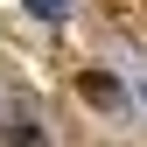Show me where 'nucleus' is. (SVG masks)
I'll list each match as a JSON object with an SVG mask.
<instances>
[{
	"label": "nucleus",
	"mask_w": 147,
	"mask_h": 147,
	"mask_svg": "<svg viewBox=\"0 0 147 147\" xmlns=\"http://www.w3.org/2000/svg\"><path fill=\"white\" fill-rule=\"evenodd\" d=\"M84 98H91V105H119V91L105 84V70H84Z\"/></svg>",
	"instance_id": "nucleus-1"
},
{
	"label": "nucleus",
	"mask_w": 147,
	"mask_h": 147,
	"mask_svg": "<svg viewBox=\"0 0 147 147\" xmlns=\"http://www.w3.org/2000/svg\"><path fill=\"white\" fill-rule=\"evenodd\" d=\"M28 14H35V21H63V14H70V0H28Z\"/></svg>",
	"instance_id": "nucleus-2"
}]
</instances>
